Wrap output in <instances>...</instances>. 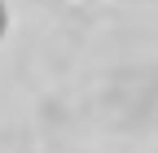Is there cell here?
<instances>
[{
  "label": "cell",
  "instance_id": "obj_1",
  "mask_svg": "<svg viewBox=\"0 0 158 153\" xmlns=\"http://www.w3.org/2000/svg\"><path fill=\"white\" fill-rule=\"evenodd\" d=\"M5 26H9V13H5V5H0V35H5Z\"/></svg>",
  "mask_w": 158,
  "mask_h": 153
}]
</instances>
